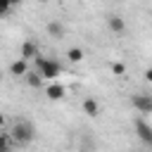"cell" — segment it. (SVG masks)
<instances>
[{
	"label": "cell",
	"mask_w": 152,
	"mask_h": 152,
	"mask_svg": "<svg viewBox=\"0 0 152 152\" xmlns=\"http://www.w3.org/2000/svg\"><path fill=\"white\" fill-rule=\"evenodd\" d=\"M5 124H7V119H5V114H2V112H0V131H2V128H5Z\"/></svg>",
	"instance_id": "e0dca14e"
},
{
	"label": "cell",
	"mask_w": 152,
	"mask_h": 152,
	"mask_svg": "<svg viewBox=\"0 0 152 152\" xmlns=\"http://www.w3.org/2000/svg\"><path fill=\"white\" fill-rule=\"evenodd\" d=\"M133 126H135L138 138H140V140H142V142L150 147V145H152V126H150L145 119H135V124H133Z\"/></svg>",
	"instance_id": "277c9868"
},
{
	"label": "cell",
	"mask_w": 152,
	"mask_h": 152,
	"mask_svg": "<svg viewBox=\"0 0 152 152\" xmlns=\"http://www.w3.org/2000/svg\"><path fill=\"white\" fill-rule=\"evenodd\" d=\"M83 112H86V116H97L100 114V102L95 97H86L83 100Z\"/></svg>",
	"instance_id": "9c48e42d"
},
{
	"label": "cell",
	"mask_w": 152,
	"mask_h": 152,
	"mask_svg": "<svg viewBox=\"0 0 152 152\" xmlns=\"http://www.w3.org/2000/svg\"><path fill=\"white\" fill-rule=\"evenodd\" d=\"M0 135H2V131H0Z\"/></svg>",
	"instance_id": "ffe728a7"
},
{
	"label": "cell",
	"mask_w": 152,
	"mask_h": 152,
	"mask_svg": "<svg viewBox=\"0 0 152 152\" xmlns=\"http://www.w3.org/2000/svg\"><path fill=\"white\" fill-rule=\"evenodd\" d=\"M64 93H66V88H64L62 83H57V81H55V83H50V86L45 88V95H48L50 100H62V97H64Z\"/></svg>",
	"instance_id": "ba28073f"
},
{
	"label": "cell",
	"mask_w": 152,
	"mask_h": 152,
	"mask_svg": "<svg viewBox=\"0 0 152 152\" xmlns=\"http://www.w3.org/2000/svg\"><path fill=\"white\" fill-rule=\"evenodd\" d=\"M12 145H14L12 138H10L7 133H2V135H0V152H12Z\"/></svg>",
	"instance_id": "4fadbf2b"
},
{
	"label": "cell",
	"mask_w": 152,
	"mask_h": 152,
	"mask_svg": "<svg viewBox=\"0 0 152 152\" xmlns=\"http://www.w3.org/2000/svg\"><path fill=\"white\" fill-rule=\"evenodd\" d=\"M40 52H38V45L33 43V40H24L21 43V48H19V59H24V62H31V59H36Z\"/></svg>",
	"instance_id": "5b68a950"
},
{
	"label": "cell",
	"mask_w": 152,
	"mask_h": 152,
	"mask_svg": "<svg viewBox=\"0 0 152 152\" xmlns=\"http://www.w3.org/2000/svg\"><path fill=\"white\" fill-rule=\"evenodd\" d=\"M66 59L69 62H81L83 59V50L81 48H69L66 50Z\"/></svg>",
	"instance_id": "7c38bea8"
},
{
	"label": "cell",
	"mask_w": 152,
	"mask_h": 152,
	"mask_svg": "<svg viewBox=\"0 0 152 152\" xmlns=\"http://www.w3.org/2000/svg\"><path fill=\"white\" fill-rule=\"evenodd\" d=\"M81 152H88V150H81Z\"/></svg>",
	"instance_id": "d6986e66"
},
{
	"label": "cell",
	"mask_w": 152,
	"mask_h": 152,
	"mask_svg": "<svg viewBox=\"0 0 152 152\" xmlns=\"http://www.w3.org/2000/svg\"><path fill=\"white\" fill-rule=\"evenodd\" d=\"M150 147H152V145H150Z\"/></svg>",
	"instance_id": "44dd1931"
},
{
	"label": "cell",
	"mask_w": 152,
	"mask_h": 152,
	"mask_svg": "<svg viewBox=\"0 0 152 152\" xmlns=\"http://www.w3.org/2000/svg\"><path fill=\"white\" fill-rule=\"evenodd\" d=\"M48 33H50L52 38H62V33H64V26H62L59 21H50V24H48Z\"/></svg>",
	"instance_id": "8fae6325"
},
{
	"label": "cell",
	"mask_w": 152,
	"mask_h": 152,
	"mask_svg": "<svg viewBox=\"0 0 152 152\" xmlns=\"http://www.w3.org/2000/svg\"><path fill=\"white\" fill-rule=\"evenodd\" d=\"M43 81H45V78H43L38 71H28V74H26V83H28L31 88H40V86H43Z\"/></svg>",
	"instance_id": "30bf717a"
},
{
	"label": "cell",
	"mask_w": 152,
	"mask_h": 152,
	"mask_svg": "<svg viewBox=\"0 0 152 152\" xmlns=\"http://www.w3.org/2000/svg\"><path fill=\"white\" fill-rule=\"evenodd\" d=\"M109 69H112L114 76H124V74H126V64H124V62H112Z\"/></svg>",
	"instance_id": "5bb4252c"
},
{
	"label": "cell",
	"mask_w": 152,
	"mask_h": 152,
	"mask_svg": "<svg viewBox=\"0 0 152 152\" xmlns=\"http://www.w3.org/2000/svg\"><path fill=\"white\" fill-rule=\"evenodd\" d=\"M107 26H109V31H114V33H124L126 21H124L121 14H109V17H107Z\"/></svg>",
	"instance_id": "52a82bcc"
},
{
	"label": "cell",
	"mask_w": 152,
	"mask_h": 152,
	"mask_svg": "<svg viewBox=\"0 0 152 152\" xmlns=\"http://www.w3.org/2000/svg\"><path fill=\"white\" fill-rule=\"evenodd\" d=\"M0 81H2V71H0Z\"/></svg>",
	"instance_id": "ac0fdd59"
},
{
	"label": "cell",
	"mask_w": 152,
	"mask_h": 152,
	"mask_svg": "<svg viewBox=\"0 0 152 152\" xmlns=\"http://www.w3.org/2000/svg\"><path fill=\"white\" fill-rule=\"evenodd\" d=\"M10 12H12V2L10 0H0V17H5Z\"/></svg>",
	"instance_id": "9a60e30c"
},
{
	"label": "cell",
	"mask_w": 152,
	"mask_h": 152,
	"mask_svg": "<svg viewBox=\"0 0 152 152\" xmlns=\"http://www.w3.org/2000/svg\"><path fill=\"white\" fill-rule=\"evenodd\" d=\"M10 138H12V142L14 145H19V147H24V145H28L31 140H33V126L28 124V121H24V119H19V121H14L12 124V128H10V133H7Z\"/></svg>",
	"instance_id": "6da1fadb"
},
{
	"label": "cell",
	"mask_w": 152,
	"mask_h": 152,
	"mask_svg": "<svg viewBox=\"0 0 152 152\" xmlns=\"http://www.w3.org/2000/svg\"><path fill=\"white\" fill-rule=\"evenodd\" d=\"M33 62H36V71H38L45 81H50V83H55V81H57V76L62 74V64H59L57 59H48V57L38 55Z\"/></svg>",
	"instance_id": "7a4b0ae2"
},
{
	"label": "cell",
	"mask_w": 152,
	"mask_h": 152,
	"mask_svg": "<svg viewBox=\"0 0 152 152\" xmlns=\"http://www.w3.org/2000/svg\"><path fill=\"white\" fill-rule=\"evenodd\" d=\"M145 81H147V83H152V66H150V69H145Z\"/></svg>",
	"instance_id": "2e32d148"
},
{
	"label": "cell",
	"mask_w": 152,
	"mask_h": 152,
	"mask_svg": "<svg viewBox=\"0 0 152 152\" xmlns=\"http://www.w3.org/2000/svg\"><path fill=\"white\" fill-rule=\"evenodd\" d=\"M31 69H28V62H24V59H14L12 64H10V74L12 76H21V78H26V74H28Z\"/></svg>",
	"instance_id": "8992f818"
},
{
	"label": "cell",
	"mask_w": 152,
	"mask_h": 152,
	"mask_svg": "<svg viewBox=\"0 0 152 152\" xmlns=\"http://www.w3.org/2000/svg\"><path fill=\"white\" fill-rule=\"evenodd\" d=\"M131 104H133V109H138L140 114H150V112H152V95H147V93H135V95L131 97Z\"/></svg>",
	"instance_id": "3957f363"
}]
</instances>
